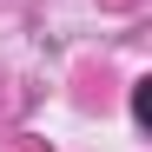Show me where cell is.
I'll list each match as a JSON object with an SVG mask.
<instances>
[{"mask_svg":"<svg viewBox=\"0 0 152 152\" xmlns=\"http://www.w3.org/2000/svg\"><path fill=\"white\" fill-rule=\"evenodd\" d=\"M132 119H139V126L152 119V80H139V86H132Z\"/></svg>","mask_w":152,"mask_h":152,"instance_id":"cell-1","label":"cell"}]
</instances>
